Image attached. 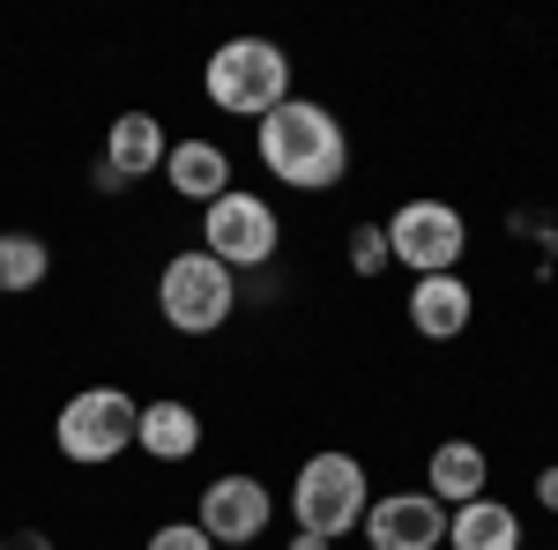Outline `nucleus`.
I'll return each mask as SVG.
<instances>
[{
    "instance_id": "obj_9",
    "label": "nucleus",
    "mask_w": 558,
    "mask_h": 550,
    "mask_svg": "<svg viewBox=\"0 0 558 550\" xmlns=\"http://www.w3.org/2000/svg\"><path fill=\"white\" fill-rule=\"evenodd\" d=\"M260 528H268V491H260L254 476H216L209 491H202V536L216 550L254 543Z\"/></svg>"
},
{
    "instance_id": "obj_20",
    "label": "nucleus",
    "mask_w": 558,
    "mask_h": 550,
    "mask_svg": "<svg viewBox=\"0 0 558 550\" xmlns=\"http://www.w3.org/2000/svg\"><path fill=\"white\" fill-rule=\"evenodd\" d=\"M536 506L558 513V468H544V476H536Z\"/></svg>"
},
{
    "instance_id": "obj_2",
    "label": "nucleus",
    "mask_w": 558,
    "mask_h": 550,
    "mask_svg": "<svg viewBox=\"0 0 558 550\" xmlns=\"http://www.w3.org/2000/svg\"><path fill=\"white\" fill-rule=\"evenodd\" d=\"M291 97V60L268 38H231L209 52V105L239 112V120H268Z\"/></svg>"
},
{
    "instance_id": "obj_19",
    "label": "nucleus",
    "mask_w": 558,
    "mask_h": 550,
    "mask_svg": "<svg viewBox=\"0 0 558 550\" xmlns=\"http://www.w3.org/2000/svg\"><path fill=\"white\" fill-rule=\"evenodd\" d=\"M0 550H52V536H38V528H15V536H0Z\"/></svg>"
},
{
    "instance_id": "obj_1",
    "label": "nucleus",
    "mask_w": 558,
    "mask_h": 550,
    "mask_svg": "<svg viewBox=\"0 0 558 550\" xmlns=\"http://www.w3.org/2000/svg\"><path fill=\"white\" fill-rule=\"evenodd\" d=\"M260 164L276 171L283 186H305V194L336 186L350 171L343 120H336L328 105H313V97H283V105L260 120Z\"/></svg>"
},
{
    "instance_id": "obj_4",
    "label": "nucleus",
    "mask_w": 558,
    "mask_h": 550,
    "mask_svg": "<svg viewBox=\"0 0 558 550\" xmlns=\"http://www.w3.org/2000/svg\"><path fill=\"white\" fill-rule=\"evenodd\" d=\"M365 468H357V454H313V462L299 468V491H291V513H299L305 536H350L357 521H365Z\"/></svg>"
},
{
    "instance_id": "obj_15",
    "label": "nucleus",
    "mask_w": 558,
    "mask_h": 550,
    "mask_svg": "<svg viewBox=\"0 0 558 550\" xmlns=\"http://www.w3.org/2000/svg\"><path fill=\"white\" fill-rule=\"evenodd\" d=\"M484 447H470V439H447L439 454H432V499H454V506H476L484 499Z\"/></svg>"
},
{
    "instance_id": "obj_14",
    "label": "nucleus",
    "mask_w": 558,
    "mask_h": 550,
    "mask_svg": "<svg viewBox=\"0 0 558 550\" xmlns=\"http://www.w3.org/2000/svg\"><path fill=\"white\" fill-rule=\"evenodd\" d=\"M447 543L454 550H514L521 543V513L499 506V499H476L447 521Z\"/></svg>"
},
{
    "instance_id": "obj_3",
    "label": "nucleus",
    "mask_w": 558,
    "mask_h": 550,
    "mask_svg": "<svg viewBox=\"0 0 558 550\" xmlns=\"http://www.w3.org/2000/svg\"><path fill=\"white\" fill-rule=\"evenodd\" d=\"M157 305H165V320L179 335H216L231 320V305H239V283H231V268L216 254H179L157 276Z\"/></svg>"
},
{
    "instance_id": "obj_17",
    "label": "nucleus",
    "mask_w": 558,
    "mask_h": 550,
    "mask_svg": "<svg viewBox=\"0 0 558 550\" xmlns=\"http://www.w3.org/2000/svg\"><path fill=\"white\" fill-rule=\"evenodd\" d=\"M387 223H357V231H350V268H357V276H380L387 268Z\"/></svg>"
},
{
    "instance_id": "obj_8",
    "label": "nucleus",
    "mask_w": 558,
    "mask_h": 550,
    "mask_svg": "<svg viewBox=\"0 0 558 550\" xmlns=\"http://www.w3.org/2000/svg\"><path fill=\"white\" fill-rule=\"evenodd\" d=\"M365 536H373V550H439L447 543V513H439L432 491H395V499L365 506Z\"/></svg>"
},
{
    "instance_id": "obj_16",
    "label": "nucleus",
    "mask_w": 558,
    "mask_h": 550,
    "mask_svg": "<svg viewBox=\"0 0 558 550\" xmlns=\"http://www.w3.org/2000/svg\"><path fill=\"white\" fill-rule=\"evenodd\" d=\"M45 239H31V231H0V297L8 291H38L45 283Z\"/></svg>"
},
{
    "instance_id": "obj_13",
    "label": "nucleus",
    "mask_w": 558,
    "mask_h": 550,
    "mask_svg": "<svg viewBox=\"0 0 558 550\" xmlns=\"http://www.w3.org/2000/svg\"><path fill=\"white\" fill-rule=\"evenodd\" d=\"M134 447L157 454V462H186V454L202 447V417H194L186 402H149L142 424H134Z\"/></svg>"
},
{
    "instance_id": "obj_12",
    "label": "nucleus",
    "mask_w": 558,
    "mask_h": 550,
    "mask_svg": "<svg viewBox=\"0 0 558 550\" xmlns=\"http://www.w3.org/2000/svg\"><path fill=\"white\" fill-rule=\"evenodd\" d=\"M165 157H172V142H165V127L149 112H120L112 134H105V164L120 171V179H142V171L165 164Z\"/></svg>"
},
{
    "instance_id": "obj_18",
    "label": "nucleus",
    "mask_w": 558,
    "mask_h": 550,
    "mask_svg": "<svg viewBox=\"0 0 558 550\" xmlns=\"http://www.w3.org/2000/svg\"><path fill=\"white\" fill-rule=\"evenodd\" d=\"M149 550H216V543L202 536V521H172V528L149 536Z\"/></svg>"
},
{
    "instance_id": "obj_22",
    "label": "nucleus",
    "mask_w": 558,
    "mask_h": 550,
    "mask_svg": "<svg viewBox=\"0 0 558 550\" xmlns=\"http://www.w3.org/2000/svg\"><path fill=\"white\" fill-rule=\"evenodd\" d=\"M239 550H254V543H239Z\"/></svg>"
},
{
    "instance_id": "obj_10",
    "label": "nucleus",
    "mask_w": 558,
    "mask_h": 550,
    "mask_svg": "<svg viewBox=\"0 0 558 550\" xmlns=\"http://www.w3.org/2000/svg\"><path fill=\"white\" fill-rule=\"evenodd\" d=\"M470 313H476V291L462 276H417V291H410V328H417V335L454 342L470 328Z\"/></svg>"
},
{
    "instance_id": "obj_6",
    "label": "nucleus",
    "mask_w": 558,
    "mask_h": 550,
    "mask_svg": "<svg viewBox=\"0 0 558 550\" xmlns=\"http://www.w3.org/2000/svg\"><path fill=\"white\" fill-rule=\"evenodd\" d=\"M462 246H470V231H462V216L447 201H402L387 216V254L410 260L417 276H454Z\"/></svg>"
},
{
    "instance_id": "obj_11",
    "label": "nucleus",
    "mask_w": 558,
    "mask_h": 550,
    "mask_svg": "<svg viewBox=\"0 0 558 550\" xmlns=\"http://www.w3.org/2000/svg\"><path fill=\"white\" fill-rule=\"evenodd\" d=\"M165 179H172L179 201H202V209L231 194V164H223V149H216V142H179L172 157H165Z\"/></svg>"
},
{
    "instance_id": "obj_7",
    "label": "nucleus",
    "mask_w": 558,
    "mask_h": 550,
    "mask_svg": "<svg viewBox=\"0 0 558 550\" xmlns=\"http://www.w3.org/2000/svg\"><path fill=\"white\" fill-rule=\"evenodd\" d=\"M202 239H209V254L223 268H260V260L276 254V209L260 194H223V201H209Z\"/></svg>"
},
{
    "instance_id": "obj_5",
    "label": "nucleus",
    "mask_w": 558,
    "mask_h": 550,
    "mask_svg": "<svg viewBox=\"0 0 558 550\" xmlns=\"http://www.w3.org/2000/svg\"><path fill=\"white\" fill-rule=\"evenodd\" d=\"M134 424H142V410H134L120 387H83V394L60 410L52 439H60V454H68V462L97 468V462H120V454L134 447Z\"/></svg>"
},
{
    "instance_id": "obj_21",
    "label": "nucleus",
    "mask_w": 558,
    "mask_h": 550,
    "mask_svg": "<svg viewBox=\"0 0 558 550\" xmlns=\"http://www.w3.org/2000/svg\"><path fill=\"white\" fill-rule=\"evenodd\" d=\"M291 550H336V543H328V536H305V528H299V536H291Z\"/></svg>"
}]
</instances>
